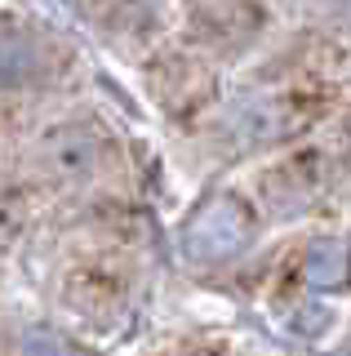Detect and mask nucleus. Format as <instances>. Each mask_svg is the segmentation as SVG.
Instances as JSON below:
<instances>
[{
	"label": "nucleus",
	"mask_w": 351,
	"mask_h": 356,
	"mask_svg": "<svg viewBox=\"0 0 351 356\" xmlns=\"http://www.w3.org/2000/svg\"><path fill=\"white\" fill-rule=\"evenodd\" d=\"M343 250H316L311 254V281H338V276H343Z\"/></svg>",
	"instance_id": "nucleus-2"
},
{
	"label": "nucleus",
	"mask_w": 351,
	"mask_h": 356,
	"mask_svg": "<svg viewBox=\"0 0 351 356\" xmlns=\"http://www.w3.org/2000/svg\"><path fill=\"white\" fill-rule=\"evenodd\" d=\"M23 356H71V348L58 339V334H31Z\"/></svg>",
	"instance_id": "nucleus-3"
},
{
	"label": "nucleus",
	"mask_w": 351,
	"mask_h": 356,
	"mask_svg": "<svg viewBox=\"0 0 351 356\" xmlns=\"http://www.w3.org/2000/svg\"><path fill=\"white\" fill-rule=\"evenodd\" d=\"M245 236H249L245 209H240L232 196H223V200H209V205L187 222L182 245H187L191 259H227V254H236L240 245H245Z\"/></svg>",
	"instance_id": "nucleus-1"
}]
</instances>
